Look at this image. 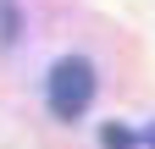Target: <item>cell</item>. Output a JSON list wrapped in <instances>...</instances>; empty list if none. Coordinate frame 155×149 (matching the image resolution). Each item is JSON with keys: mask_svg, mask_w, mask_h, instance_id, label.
<instances>
[{"mask_svg": "<svg viewBox=\"0 0 155 149\" xmlns=\"http://www.w3.org/2000/svg\"><path fill=\"white\" fill-rule=\"evenodd\" d=\"M45 100H50V110L61 122H78L89 110V100H94V66L83 61V55H67V61H55L50 66V83H45Z\"/></svg>", "mask_w": 155, "mask_h": 149, "instance_id": "1", "label": "cell"}, {"mask_svg": "<svg viewBox=\"0 0 155 149\" xmlns=\"http://www.w3.org/2000/svg\"><path fill=\"white\" fill-rule=\"evenodd\" d=\"M144 144H150V149H155V127H150V133H144Z\"/></svg>", "mask_w": 155, "mask_h": 149, "instance_id": "2", "label": "cell"}]
</instances>
